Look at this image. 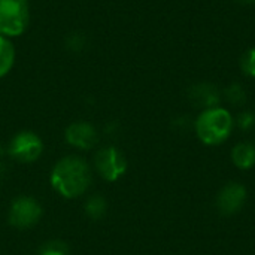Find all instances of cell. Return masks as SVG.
Instances as JSON below:
<instances>
[{"label":"cell","instance_id":"ba28073f","mask_svg":"<svg viewBox=\"0 0 255 255\" xmlns=\"http://www.w3.org/2000/svg\"><path fill=\"white\" fill-rule=\"evenodd\" d=\"M64 137L69 145L79 149H91L99 142V133L96 127L87 121L72 123L66 128Z\"/></svg>","mask_w":255,"mask_h":255},{"label":"cell","instance_id":"5bb4252c","mask_svg":"<svg viewBox=\"0 0 255 255\" xmlns=\"http://www.w3.org/2000/svg\"><path fill=\"white\" fill-rule=\"evenodd\" d=\"M37 255H69V247L63 241H49L40 247Z\"/></svg>","mask_w":255,"mask_h":255},{"label":"cell","instance_id":"30bf717a","mask_svg":"<svg viewBox=\"0 0 255 255\" xmlns=\"http://www.w3.org/2000/svg\"><path fill=\"white\" fill-rule=\"evenodd\" d=\"M232 160L236 167L242 170H250L255 166V145L250 142L238 143L232 151Z\"/></svg>","mask_w":255,"mask_h":255},{"label":"cell","instance_id":"ffe728a7","mask_svg":"<svg viewBox=\"0 0 255 255\" xmlns=\"http://www.w3.org/2000/svg\"><path fill=\"white\" fill-rule=\"evenodd\" d=\"M4 154V149H3V146L0 145V155H3Z\"/></svg>","mask_w":255,"mask_h":255},{"label":"cell","instance_id":"7c38bea8","mask_svg":"<svg viewBox=\"0 0 255 255\" xmlns=\"http://www.w3.org/2000/svg\"><path fill=\"white\" fill-rule=\"evenodd\" d=\"M106 211H108V203L105 197H102L100 194H94L85 202V214L91 220L103 218L106 215Z\"/></svg>","mask_w":255,"mask_h":255},{"label":"cell","instance_id":"9a60e30c","mask_svg":"<svg viewBox=\"0 0 255 255\" xmlns=\"http://www.w3.org/2000/svg\"><path fill=\"white\" fill-rule=\"evenodd\" d=\"M241 69L242 72L250 76V78H255V48L248 49L242 58H241Z\"/></svg>","mask_w":255,"mask_h":255},{"label":"cell","instance_id":"2e32d148","mask_svg":"<svg viewBox=\"0 0 255 255\" xmlns=\"http://www.w3.org/2000/svg\"><path fill=\"white\" fill-rule=\"evenodd\" d=\"M236 124L241 130L248 131L254 127L255 124V115L253 112H241L236 118Z\"/></svg>","mask_w":255,"mask_h":255},{"label":"cell","instance_id":"3957f363","mask_svg":"<svg viewBox=\"0 0 255 255\" xmlns=\"http://www.w3.org/2000/svg\"><path fill=\"white\" fill-rule=\"evenodd\" d=\"M30 19L28 0H0V36H21Z\"/></svg>","mask_w":255,"mask_h":255},{"label":"cell","instance_id":"7a4b0ae2","mask_svg":"<svg viewBox=\"0 0 255 255\" xmlns=\"http://www.w3.org/2000/svg\"><path fill=\"white\" fill-rule=\"evenodd\" d=\"M197 137L209 146L224 143L233 130V117L227 109L212 108L203 111L194 123Z\"/></svg>","mask_w":255,"mask_h":255},{"label":"cell","instance_id":"8fae6325","mask_svg":"<svg viewBox=\"0 0 255 255\" xmlns=\"http://www.w3.org/2000/svg\"><path fill=\"white\" fill-rule=\"evenodd\" d=\"M15 63V48L7 37L0 36V78L6 76Z\"/></svg>","mask_w":255,"mask_h":255},{"label":"cell","instance_id":"6da1fadb","mask_svg":"<svg viewBox=\"0 0 255 255\" xmlns=\"http://www.w3.org/2000/svg\"><path fill=\"white\" fill-rule=\"evenodd\" d=\"M49 181L60 196L75 199L88 190L91 184V170L81 157L69 155L54 166Z\"/></svg>","mask_w":255,"mask_h":255},{"label":"cell","instance_id":"52a82bcc","mask_svg":"<svg viewBox=\"0 0 255 255\" xmlns=\"http://www.w3.org/2000/svg\"><path fill=\"white\" fill-rule=\"evenodd\" d=\"M247 202V188L242 184L230 182L221 188L217 196V209L221 215L238 214Z\"/></svg>","mask_w":255,"mask_h":255},{"label":"cell","instance_id":"ac0fdd59","mask_svg":"<svg viewBox=\"0 0 255 255\" xmlns=\"http://www.w3.org/2000/svg\"><path fill=\"white\" fill-rule=\"evenodd\" d=\"M6 166H4V163L3 161H0V182L3 181V178H4V175H6Z\"/></svg>","mask_w":255,"mask_h":255},{"label":"cell","instance_id":"9c48e42d","mask_svg":"<svg viewBox=\"0 0 255 255\" xmlns=\"http://www.w3.org/2000/svg\"><path fill=\"white\" fill-rule=\"evenodd\" d=\"M188 99L193 103V106L206 111V109L218 108L221 96L215 85L209 82H199L188 90Z\"/></svg>","mask_w":255,"mask_h":255},{"label":"cell","instance_id":"d6986e66","mask_svg":"<svg viewBox=\"0 0 255 255\" xmlns=\"http://www.w3.org/2000/svg\"><path fill=\"white\" fill-rule=\"evenodd\" d=\"M235 1H238L241 4H253V3H255V0H235Z\"/></svg>","mask_w":255,"mask_h":255},{"label":"cell","instance_id":"5b68a950","mask_svg":"<svg viewBox=\"0 0 255 255\" xmlns=\"http://www.w3.org/2000/svg\"><path fill=\"white\" fill-rule=\"evenodd\" d=\"M42 208L37 200L28 196L15 199L9 209V223L15 229H30L39 223Z\"/></svg>","mask_w":255,"mask_h":255},{"label":"cell","instance_id":"4fadbf2b","mask_svg":"<svg viewBox=\"0 0 255 255\" xmlns=\"http://www.w3.org/2000/svg\"><path fill=\"white\" fill-rule=\"evenodd\" d=\"M224 97L226 100L233 105V106H242L245 102H247V93L245 90L242 88L241 84L238 82H233L230 84L226 90H224Z\"/></svg>","mask_w":255,"mask_h":255},{"label":"cell","instance_id":"e0dca14e","mask_svg":"<svg viewBox=\"0 0 255 255\" xmlns=\"http://www.w3.org/2000/svg\"><path fill=\"white\" fill-rule=\"evenodd\" d=\"M66 46L72 51H81L85 46V37L79 33L69 34V37L66 40Z\"/></svg>","mask_w":255,"mask_h":255},{"label":"cell","instance_id":"277c9868","mask_svg":"<svg viewBox=\"0 0 255 255\" xmlns=\"http://www.w3.org/2000/svg\"><path fill=\"white\" fill-rule=\"evenodd\" d=\"M94 166L97 173L109 182L118 181L127 170V160L115 146H106L97 151L94 157Z\"/></svg>","mask_w":255,"mask_h":255},{"label":"cell","instance_id":"8992f818","mask_svg":"<svg viewBox=\"0 0 255 255\" xmlns=\"http://www.w3.org/2000/svg\"><path fill=\"white\" fill-rule=\"evenodd\" d=\"M43 151V143L40 137L33 131H19L13 136L9 143L7 152L21 163H33L36 161Z\"/></svg>","mask_w":255,"mask_h":255}]
</instances>
